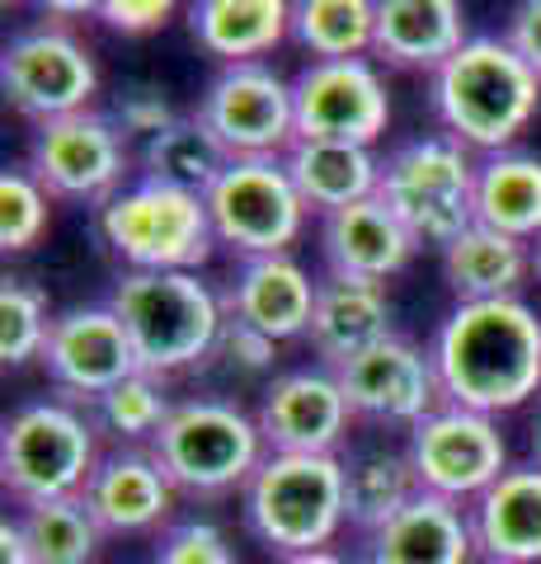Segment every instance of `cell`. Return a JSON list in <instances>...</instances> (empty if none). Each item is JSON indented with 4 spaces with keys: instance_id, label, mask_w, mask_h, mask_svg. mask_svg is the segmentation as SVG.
<instances>
[{
    "instance_id": "6da1fadb",
    "label": "cell",
    "mask_w": 541,
    "mask_h": 564,
    "mask_svg": "<svg viewBox=\"0 0 541 564\" xmlns=\"http://www.w3.org/2000/svg\"><path fill=\"white\" fill-rule=\"evenodd\" d=\"M443 400L476 414H513L541 400V315L522 296L457 302L429 344Z\"/></svg>"
},
{
    "instance_id": "7a4b0ae2",
    "label": "cell",
    "mask_w": 541,
    "mask_h": 564,
    "mask_svg": "<svg viewBox=\"0 0 541 564\" xmlns=\"http://www.w3.org/2000/svg\"><path fill=\"white\" fill-rule=\"evenodd\" d=\"M429 104L447 137L466 151L495 155L509 151L537 118L541 76L504 39L480 33L429 76Z\"/></svg>"
},
{
    "instance_id": "3957f363",
    "label": "cell",
    "mask_w": 541,
    "mask_h": 564,
    "mask_svg": "<svg viewBox=\"0 0 541 564\" xmlns=\"http://www.w3.org/2000/svg\"><path fill=\"white\" fill-rule=\"evenodd\" d=\"M109 306L118 311L137 348L142 372L174 377L198 367L221 344L226 306L198 273H142L128 269L113 282Z\"/></svg>"
},
{
    "instance_id": "277c9868",
    "label": "cell",
    "mask_w": 541,
    "mask_h": 564,
    "mask_svg": "<svg viewBox=\"0 0 541 564\" xmlns=\"http://www.w3.org/2000/svg\"><path fill=\"white\" fill-rule=\"evenodd\" d=\"M246 527L283 555L325 551L348 527L344 513V456L321 452H269L250 485L240 489Z\"/></svg>"
},
{
    "instance_id": "5b68a950",
    "label": "cell",
    "mask_w": 541,
    "mask_h": 564,
    "mask_svg": "<svg viewBox=\"0 0 541 564\" xmlns=\"http://www.w3.org/2000/svg\"><path fill=\"white\" fill-rule=\"evenodd\" d=\"M99 429L76 400H33L6 419L0 485L20 508L47 499H80L99 466Z\"/></svg>"
},
{
    "instance_id": "8992f818",
    "label": "cell",
    "mask_w": 541,
    "mask_h": 564,
    "mask_svg": "<svg viewBox=\"0 0 541 564\" xmlns=\"http://www.w3.org/2000/svg\"><path fill=\"white\" fill-rule=\"evenodd\" d=\"M151 452L161 456V466L180 485V494H194V499H217V494L246 489L259 462L269 456L255 414H246L236 400L221 395L180 400L174 414L165 419V429L155 433Z\"/></svg>"
},
{
    "instance_id": "52a82bcc",
    "label": "cell",
    "mask_w": 541,
    "mask_h": 564,
    "mask_svg": "<svg viewBox=\"0 0 541 564\" xmlns=\"http://www.w3.org/2000/svg\"><path fill=\"white\" fill-rule=\"evenodd\" d=\"M476 170L457 137H419L381 161L377 198L387 203L414 245L447 250L466 226H476Z\"/></svg>"
},
{
    "instance_id": "ba28073f",
    "label": "cell",
    "mask_w": 541,
    "mask_h": 564,
    "mask_svg": "<svg viewBox=\"0 0 541 564\" xmlns=\"http://www.w3.org/2000/svg\"><path fill=\"white\" fill-rule=\"evenodd\" d=\"M99 236L128 269L142 273H198L217 245L213 217L198 193L151 180L118 188L99 207Z\"/></svg>"
},
{
    "instance_id": "9c48e42d",
    "label": "cell",
    "mask_w": 541,
    "mask_h": 564,
    "mask_svg": "<svg viewBox=\"0 0 541 564\" xmlns=\"http://www.w3.org/2000/svg\"><path fill=\"white\" fill-rule=\"evenodd\" d=\"M217 245H231L240 259L288 254L306 226V203L296 193L283 155L231 161L221 180L203 193Z\"/></svg>"
},
{
    "instance_id": "30bf717a",
    "label": "cell",
    "mask_w": 541,
    "mask_h": 564,
    "mask_svg": "<svg viewBox=\"0 0 541 564\" xmlns=\"http://www.w3.org/2000/svg\"><path fill=\"white\" fill-rule=\"evenodd\" d=\"M405 452L414 462L419 489L466 508L509 470V443H504L499 423L447 400L405 433Z\"/></svg>"
},
{
    "instance_id": "8fae6325",
    "label": "cell",
    "mask_w": 541,
    "mask_h": 564,
    "mask_svg": "<svg viewBox=\"0 0 541 564\" xmlns=\"http://www.w3.org/2000/svg\"><path fill=\"white\" fill-rule=\"evenodd\" d=\"M0 90L14 113L39 128V122L90 109L99 90V66L90 47L62 24L24 29L0 52Z\"/></svg>"
},
{
    "instance_id": "7c38bea8",
    "label": "cell",
    "mask_w": 541,
    "mask_h": 564,
    "mask_svg": "<svg viewBox=\"0 0 541 564\" xmlns=\"http://www.w3.org/2000/svg\"><path fill=\"white\" fill-rule=\"evenodd\" d=\"M231 161H259V155H288L296 141L292 80H283L264 62L221 66L194 109Z\"/></svg>"
},
{
    "instance_id": "4fadbf2b",
    "label": "cell",
    "mask_w": 541,
    "mask_h": 564,
    "mask_svg": "<svg viewBox=\"0 0 541 564\" xmlns=\"http://www.w3.org/2000/svg\"><path fill=\"white\" fill-rule=\"evenodd\" d=\"M29 174L52 198H104L109 203L128 174V137L95 109L66 113L33 128Z\"/></svg>"
},
{
    "instance_id": "5bb4252c",
    "label": "cell",
    "mask_w": 541,
    "mask_h": 564,
    "mask_svg": "<svg viewBox=\"0 0 541 564\" xmlns=\"http://www.w3.org/2000/svg\"><path fill=\"white\" fill-rule=\"evenodd\" d=\"M344 400L354 419H368L377 429H414L424 414L443 404V386L433 372L429 348H419L405 334H387L381 344L354 352L335 367Z\"/></svg>"
},
{
    "instance_id": "9a60e30c",
    "label": "cell",
    "mask_w": 541,
    "mask_h": 564,
    "mask_svg": "<svg viewBox=\"0 0 541 564\" xmlns=\"http://www.w3.org/2000/svg\"><path fill=\"white\" fill-rule=\"evenodd\" d=\"M292 109H296V137H311V141H358V147H372L391 122L387 85H381L377 66L368 57L302 66L292 76Z\"/></svg>"
},
{
    "instance_id": "2e32d148",
    "label": "cell",
    "mask_w": 541,
    "mask_h": 564,
    "mask_svg": "<svg viewBox=\"0 0 541 564\" xmlns=\"http://www.w3.org/2000/svg\"><path fill=\"white\" fill-rule=\"evenodd\" d=\"M47 377L57 381V391L66 400L95 404L104 391H113L118 381H128L132 372H142L137 362V348L128 339L118 311L104 306H72L62 315H52L43 358Z\"/></svg>"
},
{
    "instance_id": "e0dca14e",
    "label": "cell",
    "mask_w": 541,
    "mask_h": 564,
    "mask_svg": "<svg viewBox=\"0 0 541 564\" xmlns=\"http://www.w3.org/2000/svg\"><path fill=\"white\" fill-rule=\"evenodd\" d=\"M255 423H259V433H264L269 452L339 456L348 423H354V410H348V400H344L335 367H296V372H278L264 386Z\"/></svg>"
},
{
    "instance_id": "ac0fdd59",
    "label": "cell",
    "mask_w": 541,
    "mask_h": 564,
    "mask_svg": "<svg viewBox=\"0 0 541 564\" xmlns=\"http://www.w3.org/2000/svg\"><path fill=\"white\" fill-rule=\"evenodd\" d=\"M80 499L104 527V536H161L174 522L180 485L170 480V470L151 447H113L99 456Z\"/></svg>"
},
{
    "instance_id": "d6986e66",
    "label": "cell",
    "mask_w": 541,
    "mask_h": 564,
    "mask_svg": "<svg viewBox=\"0 0 541 564\" xmlns=\"http://www.w3.org/2000/svg\"><path fill=\"white\" fill-rule=\"evenodd\" d=\"M358 560L363 564H480L470 508L439 499V494H419L387 527L363 536Z\"/></svg>"
},
{
    "instance_id": "ffe728a7",
    "label": "cell",
    "mask_w": 541,
    "mask_h": 564,
    "mask_svg": "<svg viewBox=\"0 0 541 564\" xmlns=\"http://www.w3.org/2000/svg\"><path fill=\"white\" fill-rule=\"evenodd\" d=\"M316 288L321 282H311V273L292 254H264V259L240 263L221 306H226V321L250 325L255 334H264L273 344H288V339L311 334Z\"/></svg>"
},
{
    "instance_id": "44dd1931",
    "label": "cell",
    "mask_w": 541,
    "mask_h": 564,
    "mask_svg": "<svg viewBox=\"0 0 541 564\" xmlns=\"http://www.w3.org/2000/svg\"><path fill=\"white\" fill-rule=\"evenodd\" d=\"M321 250L329 273L344 278H372L387 282L414 259V236L400 226V217L372 193L354 207H339L321 217Z\"/></svg>"
},
{
    "instance_id": "7402d4cb",
    "label": "cell",
    "mask_w": 541,
    "mask_h": 564,
    "mask_svg": "<svg viewBox=\"0 0 541 564\" xmlns=\"http://www.w3.org/2000/svg\"><path fill=\"white\" fill-rule=\"evenodd\" d=\"M480 564H541V466H509L470 503Z\"/></svg>"
},
{
    "instance_id": "603a6c76",
    "label": "cell",
    "mask_w": 541,
    "mask_h": 564,
    "mask_svg": "<svg viewBox=\"0 0 541 564\" xmlns=\"http://www.w3.org/2000/svg\"><path fill=\"white\" fill-rule=\"evenodd\" d=\"M391 329V296L387 282L329 273L316 288V311H311V348L321 352V367H339L354 352L381 344Z\"/></svg>"
},
{
    "instance_id": "cb8c5ba5",
    "label": "cell",
    "mask_w": 541,
    "mask_h": 564,
    "mask_svg": "<svg viewBox=\"0 0 541 564\" xmlns=\"http://www.w3.org/2000/svg\"><path fill=\"white\" fill-rule=\"evenodd\" d=\"M462 0H377L372 52L400 70H439L452 52L466 47Z\"/></svg>"
},
{
    "instance_id": "d4e9b609",
    "label": "cell",
    "mask_w": 541,
    "mask_h": 564,
    "mask_svg": "<svg viewBox=\"0 0 541 564\" xmlns=\"http://www.w3.org/2000/svg\"><path fill=\"white\" fill-rule=\"evenodd\" d=\"M296 0H194L188 6V33L221 66L264 62L269 52L292 39Z\"/></svg>"
},
{
    "instance_id": "484cf974",
    "label": "cell",
    "mask_w": 541,
    "mask_h": 564,
    "mask_svg": "<svg viewBox=\"0 0 541 564\" xmlns=\"http://www.w3.org/2000/svg\"><path fill=\"white\" fill-rule=\"evenodd\" d=\"M283 161H288V174L296 193H302L306 212H321V217L372 198L381 184V161L372 155V147H358V141L296 137Z\"/></svg>"
},
{
    "instance_id": "4316f807",
    "label": "cell",
    "mask_w": 541,
    "mask_h": 564,
    "mask_svg": "<svg viewBox=\"0 0 541 564\" xmlns=\"http://www.w3.org/2000/svg\"><path fill=\"white\" fill-rule=\"evenodd\" d=\"M443 278L457 292V302L518 296V288L532 278V245L476 221L443 250Z\"/></svg>"
},
{
    "instance_id": "83f0119b",
    "label": "cell",
    "mask_w": 541,
    "mask_h": 564,
    "mask_svg": "<svg viewBox=\"0 0 541 564\" xmlns=\"http://www.w3.org/2000/svg\"><path fill=\"white\" fill-rule=\"evenodd\" d=\"M419 494L424 489H419V475L405 447L372 443L344 456V513H348V527H358L363 536L387 527Z\"/></svg>"
},
{
    "instance_id": "f1b7e54d",
    "label": "cell",
    "mask_w": 541,
    "mask_h": 564,
    "mask_svg": "<svg viewBox=\"0 0 541 564\" xmlns=\"http://www.w3.org/2000/svg\"><path fill=\"white\" fill-rule=\"evenodd\" d=\"M476 221L513 240L541 236V155L532 151H495L480 155L476 170Z\"/></svg>"
},
{
    "instance_id": "f546056e",
    "label": "cell",
    "mask_w": 541,
    "mask_h": 564,
    "mask_svg": "<svg viewBox=\"0 0 541 564\" xmlns=\"http://www.w3.org/2000/svg\"><path fill=\"white\" fill-rule=\"evenodd\" d=\"M137 165H142V180L198 193L203 198V193L221 180V170L231 165V155H226V147L213 137V128H207L198 113H180L165 132L142 141Z\"/></svg>"
},
{
    "instance_id": "4dcf8cb0",
    "label": "cell",
    "mask_w": 541,
    "mask_h": 564,
    "mask_svg": "<svg viewBox=\"0 0 541 564\" xmlns=\"http://www.w3.org/2000/svg\"><path fill=\"white\" fill-rule=\"evenodd\" d=\"M292 39L311 52V62L363 57L377 39V0H296Z\"/></svg>"
},
{
    "instance_id": "1f68e13d",
    "label": "cell",
    "mask_w": 541,
    "mask_h": 564,
    "mask_svg": "<svg viewBox=\"0 0 541 564\" xmlns=\"http://www.w3.org/2000/svg\"><path fill=\"white\" fill-rule=\"evenodd\" d=\"M174 404L165 391V377L155 372H132L128 381H118L113 391H104L90 404V419L99 433H109L118 447H151L155 433L165 429V419L174 414Z\"/></svg>"
},
{
    "instance_id": "d6a6232c",
    "label": "cell",
    "mask_w": 541,
    "mask_h": 564,
    "mask_svg": "<svg viewBox=\"0 0 541 564\" xmlns=\"http://www.w3.org/2000/svg\"><path fill=\"white\" fill-rule=\"evenodd\" d=\"M33 564H95L104 527L85 508V499H47L20 513Z\"/></svg>"
},
{
    "instance_id": "836d02e7",
    "label": "cell",
    "mask_w": 541,
    "mask_h": 564,
    "mask_svg": "<svg viewBox=\"0 0 541 564\" xmlns=\"http://www.w3.org/2000/svg\"><path fill=\"white\" fill-rule=\"evenodd\" d=\"M47 329H52L47 296L29 278H6V288H0V358H6V367H24L43 358Z\"/></svg>"
},
{
    "instance_id": "e575fe53",
    "label": "cell",
    "mask_w": 541,
    "mask_h": 564,
    "mask_svg": "<svg viewBox=\"0 0 541 564\" xmlns=\"http://www.w3.org/2000/svg\"><path fill=\"white\" fill-rule=\"evenodd\" d=\"M47 217H52V193L29 170L0 174V250L6 254L33 250L47 231Z\"/></svg>"
},
{
    "instance_id": "d590c367",
    "label": "cell",
    "mask_w": 541,
    "mask_h": 564,
    "mask_svg": "<svg viewBox=\"0 0 541 564\" xmlns=\"http://www.w3.org/2000/svg\"><path fill=\"white\" fill-rule=\"evenodd\" d=\"M151 564H236V545L217 522L184 518V522H170L155 536Z\"/></svg>"
},
{
    "instance_id": "8d00e7d4",
    "label": "cell",
    "mask_w": 541,
    "mask_h": 564,
    "mask_svg": "<svg viewBox=\"0 0 541 564\" xmlns=\"http://www.w3.org/2000/svg\"><path fill=\"white\" fill-rule=\"evenodd\" d=\"M113 118H118V132H123V137H142L147 141L155 132H165L180 113L170 109V99H165L161 85H132V90L118 99Z\"/></svg>"
},
{
    "instance_id": "74e56055",
    "label": "cell",
    "mask_w": 541,
    "mask_h": 564,
    "mask_svg": "<svg viewBox=\"0 0 541 564\" xmlns=\"http://www.w3.org/2000/svg\"><path fill=\"white\" fill-rule=\"evenodd\" d=\"M174 6L180 0H99V20L109 24V29H118V33H155L161 29L170 14H174Z\"/></svg>"
},
{
    "instance_id": "f35d334b",
    "label": "cell",
    "mask_w": 541,
    "mask_h": 564,
    "mask_svg": "<svg viewBox=\"0 0 541 564\" xmlns=\"http://www.w3.org/2000/svg\"><path fill=\"white\" fill-rule=\"evenodd\" d=\"M504 43L541 76V0H518L509 24H504Z\"/></svg>"
},
{
    "instance_id": "ab89813d",
    "label": "cell",
    "mask_w": 541,
    "mask_h": 564,
    "mask_svg": "<svg viewBox=\"0 0 541 564\" xmlns=\"http://www.w3.org/2000/svg\"><path fill=\"white\" fill-rule=\"evenodd\" d=\"M221 344L231 348V358L240 362V367H250V372H269L273 367V339H264V334H255L250 325H236V321H226V329H221Z\"/></svg>"
},
{
    "instance_id": "60d3db41",
    "label": "cell",
    "mask_w": 541,
    "mask_h": 564,
    "mask_svg": "<svg viewBox=\"0 0 541 564\" xmlns=\"http://www.w3.org/2000/svg\"><path fill=\"white\" fill-rule=\"evenodd\" d=\"M0 564H33V551H29V536H24L20 518L0 522Z\"/></svg>"
},
{
    "instance_id": "b9f144b4",
    "label": "cell",
    "mask_w": 541,
    "mask_h": 564,
    "mask_svg": "<svg viewBox=\"0 0 541 564\" xmlns=\"http://www.w3.org/2000/svg\"><path fill=\"white\" fill-rule=\"evenodd\" d=\"M47 20H85V14H99V0H33Z\"/></svg>"
},
{
    "instance_id": "7bdbcfd3",
    "label": "cell",
    "mask_w": 541,
    "mask_h": 564,
    "mask_svg": "<svg viewBox=\"0 0 541 564\" xmlns=\"http://www.w3.org/2000/svg\"><path fill=\"white\" fill-rule=\"evenodd\" d=\"M278 564H363L358 555H344L335 545H325V551H302V555H283Z\"/></svg>"
},
{
    "instance_id": "ee69618b",
    "label": "cell",
    "mask_w": 541,
    "mask_h": 564,
    "mask_svg": "<svg viewBox=\"0 0 541 564\" xmlns=\"http://www.w3.org/2000/svg\"><path fill=\"white\" fill-rule=\"evenodd\" d=\"M528 462H532V466H541V400H537L532 423H528Z\"/></svg>"
},
{
    "instance_id": "f6af8a7d",
    "label": "cell",
    "mask_w": 541,
    "mask_h": 564,
    "mask_svg": "<svg viewBox=\"0 0 541 564\" xmlns=\"http://www.w3.org/2000/svg\"><path fill=\"white\" fill-rule=\"evenodd\" d=\"M532 273H537V278H541V236H537V240H532Z\"/></svg>"
},
{
    "instance_id": "bcb514c9",
    "label": "cell",
    "mask_w": 541,
    "mask_h": 564,
    "mask_svg": "<svg viewBox=\"0 0 541 564\" xmlns=\"http://www.w3.org/2000/svg\"><path fill=\"white\" fill-rule=\"evenodd\" d=\"M0 6H6V10H10V6H20V0H0Z\"/></svg>"
}]
</instances>
